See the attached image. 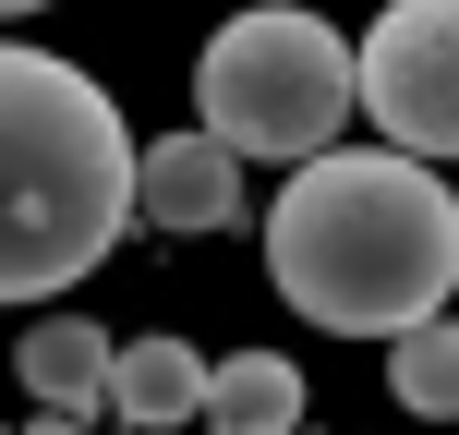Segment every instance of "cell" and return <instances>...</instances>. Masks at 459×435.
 I'll return each instance as SVG.
<instances>
[{"label": "cell", "mask_w": 459, "mask_h": 435, "mask_svg": "<svg viewBox=\"0 0 459 435\" xmlns=\"http://www.w3.org/2000/svg\"><path fill=\"white\" fill-rule=\"evenodd\" d=\"M0 435H13V423H0Z\"/></svg>", "instance_id": "cell-12"}, {"label": "cell", "mask_w": 459, "mask_h": 435, "mask_svg": "<svg viewBox=\"0 0 459 435\" xmlns=\"http://www.w3.org/2000/svg\"><path fill=\"white\" fill-rule=\"evenodd\" d=\"M363 109L399 158H459V0H387L363 37Z\"/></svg>", "instance_id": "cell-4"}, {"label": "cell", "mask_w": 459, "mask_h": 435, "mask_svg": "<svg viewBox=\"0 0 459 435\" xmlns=\"http://www.w3.org/2000/svg\"><path fill=\"white\" fill-rule=\"evenodd\" d=\"M134 230V134L97 73L0 37V302H48Z\"/></svg>", "instance_id": "cell-2"}, {"label": "cell", "mask_w": 459, "mask_h": 435, "mask_svg": "<svg viewBox=\"0 0 459 435\" xmlns=\"http://www.w3.org/2000/svg\"><path fill=\"white\" fill-rule=\"evenodd\" d=\"M109 351L121 339H97L85 315H48V326H24L13 375L37 387V412H109Z\"/></svg>", "instance_id": "cell-7"}, {"label": "cell", "mask_w": 459, "mask_h": 435, "mask_svg": "<svg viewBox=\"0 0 459 435\" xmlns=\"http://www.w3.org/2000/svg\"><path fill=\"white\" fill-rule=\"evenodd\" d=\"M109 412L134 435H169L206 412V363H194V339H121L109 351Z\"/></svg>", "instance_id": "cell-6"}, {"label": "cell", "mask_w": 459, "mask_h": 435, "mask_svg": "<svg viewBox=\"0 0 459 435\" xmlns=\"http://www.w3.org/2000/svg\"><path fill=\"white\" fill-rule=\"evenodd\" d=\"M24 435H85V412H37V423H24Z\"/></svg>", "instance_id": "cell-10"}, {"label": "cell", "mask_w": 459, "mask_h": 435, "mask_svg": "<svg viewBox=\"0 0 459 435\" xmlns=\"http://www.w3.org/2000/svg\"><path fill=\"white\" fill-rule=\"evenodd\" d=\"M206 423L218 435H290L302 423L290 351H230V363H206Z\"/></svg>", "instance_id": "cell-8"}, {"label": "cell", "mask_w": 459, "mask_h": 435, "mask_svg": "<svg viewBox=\"0 0 459 435\" xmlns=\"http://www.w3.org/2000/svg\"><path fill=\"white\" fill-rule=\"evenodd\" d=\"M134 218L145 230H182V242H206V230L242 218V158L194 121V134H169V145H134Z\"/></svg>", "instance_id": "cell-5"}, {"label": "cell", "mask_w": 459, "mask_h": 435, "mask_svg": "<svg viewBox=\"0 0 459 435\" xmlns=\"http://www.w3.org/2000/svg\"><path fill=\"white\" fill-rule=\"evenodd\" d=\"M266 278L290 315L339 326V339H399V326L447 315L459 194L399 145H326L266 206Z\"/></svg>", "instance_id": "cell-1"}, {"label": "cell", "mask_w": 459, "mask_h": 435, "mask_svg": "<svg viewBox=\"0 0 459 435\" xmlns=\"http://www.w3.org/2000/svg\"><path fill=\"white\" fill-rule=\"evenodd\" d=\"M387 387H399V412H423V423H459V315H423V326H399V339H387Z\"/></svg>", "instance_id": "cell-9"}, {"label": "cell", "mask_w": 459, "mask_h": 435, "mask_svg": "<svg viewBox=\"0 0 459 435\" xmlns=\"http://www.w3.org/2000/svg\"><path fill=\"white\" fill-rule=\"evenodd\" d=\"M0 13H48V0H0Z\"/></svg>", "instance_id": "cell-11"}, {"label": "cell", "mask_w": 459, "mask_h": 435, "mask_svg": "<svg viewBox=\"0 0 459 435\" xmlns=\"http://www.w3.org/2000/svg\"><path fill=\"white\" fill-rule=\"evenodd\" d=\"M363 109V48L339 37L326 13H302V0H266V13H230L206 37V134L230 158H326L339 145V121Z\"/></svg>", "instance_id": "cell-3"}]
</instances>
